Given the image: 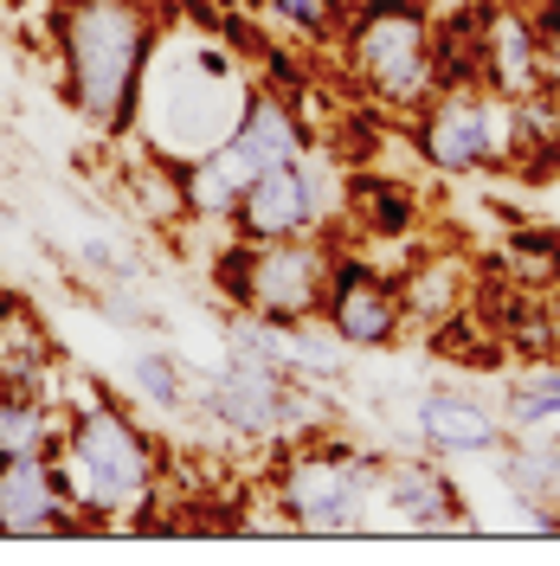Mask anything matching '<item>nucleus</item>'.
<instances>
[{
    "mask_svg": "<svg viewBox=\"0 0 560 566\" xmlns=\"http://www.w3.org/2000/svg\"><path fill=\"white\" fill-rule=\"evenodd\" d=\"M45 52L59 65V104L104 142L136 136L142 77L155 59V0H39Z\"/></svg>",
    "mask_w": 560,
    "mask_h": 566,
    "instance_id": "obj_1",
    "label": "nucleus"
},
{
    "mask_svg": "<svg viewBox=\"0 0 560 566\" xmlns=\"http://www.w3.org/2000/svg\"><path fill=\"white\" fill-rule=\"evenodd\" d=\"M65 502L84 528H116V522H148L155 495L168 483V444L148 424L116 406L110 392H84L65 406V431L52 444Z\"/></svg>",
    "mask_w": 560,
    "mask_h": 566,
    "instance_id": "obj_2",
    "label": "nucleus"
},
{
    "mask_svg": "<svg viewBox=\"0 0 560 566\" xmlns=\"http://www.w3.org/2000/svg\"><path fill=\"white\" fill-rule=\"evenodd\" d=\"M251 97V77L239 71V59L226 45H212L207 33H180L155 39V59L142 77V109H136V136L155 155L194 161L232 136L239 109Z\"/></svg>",
    "mask_w": 560,
    "mask_h": 566,
    "instance_id": "obj_3",
    "label": "nucleus"
},
{
    "mask_svg": "<svg viewBox=\"0 0 560 566\" xmlns=\"http://www.w3.org/2000/svg\"><path fill=\"white\" fill-rule=\"evenodd\" d=\"M432 0H349L335 52L349 65L354 91L386 116H419L438 91V45H432Z\"/></svg>",
    "mask_w": 560,
    "mask_h": 566,
    "instance_id": "obj_4",
    "label": "nucleus"
},
{
    "mask_svg": "<svg viewBox=\"0 0 560 566\" xmlns=\"http://www.w3.org/2000/svg\"><path fill=\"white\" fill-rule=\"evenodd\" d=\"M335 232H297V239H232L212 258V290L226 296V310H246L258 322H297L322 316V296L335 277Z\"/></svg>",
    "mask_w": 560,
    "mask_h": 566,
    "instance_id": "obj_5",
    "label": "nucleus"
},
{
    "mask_svg": "<svg viewBox=\"0 0 560 566\" xmlns=\"http://www.w3.org/2000/svg\"><path fill=\"white\" fill-rule=\"evenodd\" d=\"M374 463H381L374 451L322 424L278 458L271 502L297 534H361L374 528Z\"/></svg>",
    "mask_w": 560,
    "mask_h": 566,
    "instance_id": "obj_6",
    "label": "nucleus"
},
{
    "mask_svg": "<svg viewBox=\"0 0 560 566\" xmlns=\"http://www.w3.org/2000/svg\"><path fill=\"white\" fill-rule=\"evenodd\" d=\"M406 283L386 277L381 264L354 258L349 245L335 251V277H329V296H322V328L354 354H381L406 335Z\"/></svg>",
    "mask_w": 560,
    "mask_h": 566,
    "instance_id": "obj_7",
    "label": "nucleus"
},
{
    "mask_svg": "<svg viewBox=\"0 0 560 566\" xmlns=\"http://www.w3.org/2000/svg\"><path fill=\"white\" fill-rule=\"evenodd\" d=\"M413 148L432 175H484L490 168V91L484 84H445L413 116Z\"/></svg>",
    "mask_w": 560,
    "mask_h": 566,
    "instance_id": "obj_8",
    "label": "nucleus"
},
{
    "mask_svg": "<svg viewBox=\"0 0 560 566\" xmlns=\"http://www.w3.org/2000/svg\"><path fill=\"white\" fill-rule=\"evenodd\" d=\"M283 392H290V374L265 367V360H246V354H226V367H212L194 387V406L226 438L265 444V438H283Z\"/></svg>",
    "mask_w": 560,
    "mask_h": 566,
    "instance_id": "obj_9",
    "label": "nucleus"
},
{
    "mask_svg": "<svg viewBox=\"0 0 560 566\" xmlns=\"http://www.w3.org/2000/svg\"><path fill=\"white\" fill-rule=\"evenodd\" d=\"M477 84L509 104L541 97V27L516 0H477Z\"/></svg>",
    "mask_w": 560,
    "mask_h": 566,
    "instance_id": "obj_10",
    "label": "nucleus"
},
{
    "mask_svg": "<svg viewBox=\"0 0 560 566\" xmlns=\"http://www.w3.org/2000/svg\"><path fill=\"white\" fill-rule=\"evenodd\" d=\"M303 148H310V129H303L297 104H290L283 91H271V84H251L246 109H239V123H232V136L219 142V148H207V155L239 180V187H251L265 168L297 161Z\"/></svg>",
    "mask_w": 560,
    "mask_h": 566,
    "instance_id": "obj_11",
    "label": "nucleus"
},
{
    "mask_svg": "<svg viewBox=\"0 0 560 566\" xmlns=\"http://www.w3.org/2000/svg\"><path fill=\"white\" fill-rule=\"evenodd\" d=\"M406 431L419 438L425 458H484L509 444V424L490 399L464 387H425L406 399Z\"/></svg>",
    "mask_w": 560,
    "mask_h": 566,
    "instance_id": "obj_12",
    "label": "nucleus"
},
{
    "mask_svg": "<svg viewBox=\"0 0 560 566\" xmlns=\"http://www.w3.org/2000/svg\"><path fill=\"white\" fill-rule=\"evenodd\" d=\"M381 515L393 528H425V534L470 522L457 483L432 458H381L374 463V528H381Z\"/></svg>",
    "mask_w": 560,
    "mask_h": 566,
    "instance_id": "obj_13",
    "label": "nucleus"
},
{
    "mask_svg": "<svg viewBox=\"0 0 560 566\" xmlns=\"http://www.w3.org/2000/svg\"><path fill=\"white\" fill-rule=\"evenodd\" d=\"M84 528L65 502L52 458H7L0 463V534H65Z\"/></svg>",
    "mask_w": 560,
    "mask_h": 566,
    "instance_id": "obj_14",
    "label": "nucleus"
},
{
    "mask_svg": "<svg viewBox=\"0 0 560 566\" xmlns=\"http://www.w3.org/2000/svg\"><path fill=\"white\" fill-rule=\"evenodd\" d=\"M419 219H425V200L406 187V180L374 175V168H349L335 239H342V232H361V239H374V245H393V239H413Z\"/></svg>",
    "mask_w": 560,
    "mask_h": 566,
    "instance_id": "obj_15",
    "label": "nucleus"
},
{
    "mask_svg": "<svg viewBox=\"0 0 560 566\" xmlns=\"http://www.w3.org/2000/svg\"><path fill=\"white\" fill-rule=\"evenodd\" d=\"M0 387H39L59 399V348L20 296H7L0 310Z\"/></svg>",
    "mask_w": 560,
    "mask_h": 566,
    "instance_id": "obj_16",
    "label": "nucleus"
},
{
    "mask_svg": "<svg viewBox=\"0 0 560 566\" xmlns=\"http://www.w3.org/2000/svg\"><path fill=\"white\" fill-rule=\"evenodd\" d=\"M65 431V399L39 387H0V463L7 458H52Z\"/></svg>",
    "mask_w": 560,
    "mask_h": 566,
    "instance_id": "obj_17",
    "label": "nucleus"
},
{
    "mask_svg": "<svg viewBox=\"0 0 560 566\" xmlns=\"http://www.w3.org/2000/svg\"><path fill=\"white\" fill-rule=\"evenodd\" d=\"M129 193H136L142 219H155V226H194V212H187V175H180L175 155L142 148L136 161H129Z\"/></svg>",
    "mask_w": 560,
    "mask_h": 566,
    "instance_id": "obj_18",
    "label": "nucleus"
},
{
    "mask_svg": "<svg viewBox=\"0 0 560 566\" xmlns=\"http://www.w3.org/2000/svg\"><path fill=\"white\" fill-rule=\"evenodd\" d=\"M560 419V354H528L522 374L502 392V424L509 431H541Z\"/></svg>",
    "mask_w": 560,
    "mask_h": 566,
    "instance_id": "obj_19",
    "label": "nucleus"
},
{
    "mask_svg": "<svg viewBox=\"0 0 560 566\" xmlns=\"http://www.w3.org/2000/svg\"><path fill=\"white\" fill-rule=\"evenodd\" d=\"M496 264L509 283H522L535 296L560 290V226H516L496 251Z\"/></svg>",
    "mask_w": 560,
    "mask_h": 566,
    "instance_id": "obj_20",
    "label": "nucleus"
},
{
    "mask_svg": "<svg viewBox=\"0 0 560 566\" xmlns=\"http://www.w3.org/2000/svg\"><path fill=\"white\" fill-rule=\"evenodd\" d=\"M129 387H136L155 412H187V406H194V380H187L180 354H168V348H142L136 360H129Z\"/></svg>",
    "mask_w": 560,
    "mask_h": 566,
    "instance_id": "obj_21",
    "label": "nucleus"
},
{
    "mask_svg": "<svg viewBox=\"0 0 560 566\" xmlns=\"http://www.w3.org/2000/svg\"><path fill=\"white\" fill-rule=\"evenodd\" d=\"M251 7L283 20L290 33H303V39H335L342 13H349V0H251Z\"/></svg>",
    "mask_w": 560,
    "mask_h": 566,
    "instance_id": "obj_22",
    "label": "nucleus"
},
{
    "mask_svg": "<svg viewBox=\"0 0 560 566\" xmlns=\"http://www.w3.org/2000/svg\"><path fill=\"white\" fill-rule=\"evenodd\" d=\"M548 13H535V27H541V97H554L560 104V0H541Z\"/></svg>",
    "mask_w": 560,
    "mask_h": 566,
    "instance_id": "obj_23",
    "label": "nucleus"
},
{
    "mask_svg": "<svg viewBox=\"0 0 560 566\" xmlns=\"http://www.w3.org/2000/svg\"><path fill=\"white\" fill-rule=\"evenodd\" d=\"M541 310H548V342H554V354H560V290L541 296Z\"/></svg>",
    "mask_w": 560,
    "mask_h": 566,
    "instance_id": "obj_24",
    "label": "nucleus"
},
{
    "mask_svg": "<svg viewBox=\"0 0 560 566\" xmlns=\"http://www.w3.org/2000/svg\"><path fill=\"white\" fill-rule=\"evenodd\" d=\"M7 7H39V0H7Z\"/></svg>",
    "mask_w": 560,
    "mask_h": 566,
    "instance_id": "obj_25",
    "label": "nucleus"
},
{
    "mask_svg": "<svg viewBox=\"0 0 560 566\" xmlns=\"http://www.w3.org/2000/svg\"><path fill=\"white\" fill-rule=\"evenodd\" d=\"M0 310H7V290H0Z\"/></svg>",
    "mask_w": 560,
    "mask_h": 566,
    "instance_id": "obj_26",
    "label": "nucleus"
}]
</instances>
